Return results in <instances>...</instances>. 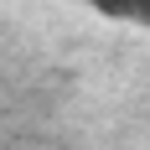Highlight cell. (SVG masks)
I'll list each match as a JSON object with an SVG mask.
<instances>
[{
    "instance_id": "cell-1",
    "label": "cell",
    "mask_w": 150,
    "mask_h": 150,
    "mask_svg": "<svg viewBox=\"0 0 150 150\" xmlns=\"http://www.w3.org/2000/svg\"><path fill=\"white\" fill-rule=\"evenodd\" d=\"M98 16H109V21H129V11H124V0H88Z\"/></svg>"
},
{
    "instance_id": "cell-2",
    "label": "cell",
    "mask_w": 150,
    "mask_h": 150,
    "mask_svg": "<svg viewBox=\"0 0 150 150\" xmlns=\"http://www.w3.org/2000/svg\"><path fill=\"white\" fill-rule=\"evenodd\" d=\"M124 11H129L135 26H150V0H124Z\"/></svg>"
}]
</instances>
